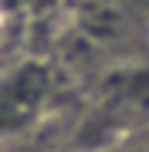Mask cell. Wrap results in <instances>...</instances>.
Instances as JSON below:
<instances>
[{
	"mask_svg": "<svg viewBox=\"0 0 149 152\" xmlns=\"http://www.w3.org/2000/svg\"><path fill=\"white\" fill-rule=\"evenodd\" d=\"M51 98V71L41 61H24L10 71H0V135L34 125Z\"/></svg>",
	"mask_w": 149,
	"mask_h": 152,
	"instance_id": "obj_1",
	"label": "cell"
},
{
	"mask_svg": "<svg viewBox=\"0 0 149 152\" xmlns=\"http://www.w3.org/2000/svg\"><path fill=\"white\" fill-rule=\"evenodd\" d=\"M61 4H65V0H17V7H21L24 14H31V17H48V14H54Z\"/></svg>",
	"mask_w": 149,
	"mask_h": 152,
	"instance_id": "obj_2",
	"label": "cell"
},
{
	"mask_svg": "<svg viewBox=\"0 0 149 152\" xmlns=\"http://www.w3.org/2000/svg\"><path fill=\"white\" fill-rule=\"evenodd\" d=\"M7 37H10V14L0 10V54H4V48H7Z\"/></svg>",
	"mask_w": 149,
	"mask_h": 152,
	"instance_id": "obj_3",
	"label": "cell"
},
{
	"mask_svg": "<svg viewBox=\"0 0 149 152\" xmlns=\"http://www.w3.org/2000/svg\"><path fill=\"white\" fill-rule=\"evenodd\" d=\"M0 10L10 14V10H21V7H17V0H0Z\"/></svg>",
	"mask_w": 149,
	"mask_h": 152,
	"instance_id": "obj_4",
	"label": "cell"
},
{
	"mask_svg": "<svg viewBox=\"0 0 149 152\" xmlns=\"http://www.w3.org/2000/svg\"><path fill=\"white\" fill-rule=\"evenodd\" d=\"M105 152H142V145L139 149H105Z\"/></svg>",
	"mask_w": 149,
	"mask_h": 152,
	"instance_id": "obj_5",
	"label": "cell"
},
{
	"mask_svg": "<svg viewBox=\"0 0 149 152\" xmlns=\"http://www.w3.org/2000/svg\"><path fill=\"white\" fill-rule=\"evenodd\" d=\"M139 145H142V152H149V132H146V139L139 142Z\"/></svg>",
	"mask_w": 149,
	"mask_h": 152,
	"instance_id": "obj_6",
	"label": "cell"
}]
</instances>
